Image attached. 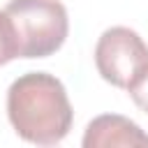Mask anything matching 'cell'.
<instances>
[{
	"instance_id": "8992f818",
	"label": "cell",
	"mask_w": 148,
	"mask_h": 148,
	"mask_svg": "<svg viewBox=\"0 0 148 148\" xmlns=\"http://www.w3.org/2000/svg\"><path fill=\"white\" fill-rule=\"evenodd\" d=\"M130 92V97H132V102L143 111V113H148V69L143 72V76L127 90Z\"/></svg>"
},
{
	"instance_id": "5b68a950",
	"label": "cell",
	"mask_w": 148,
	"mask_h": 148,
	"mask_svg": "<svg viewBox=\"0 0 148 148\" xmlns=\"http://www.w3.org/2000/svg\"><path fill=\"white\" fill-rule=\"evenodd\" d=\"M14 58H18V39L12 18L2 9L0 12V65H7Z\"/></svg>"
},
{
	"instance_id": "277c9868",
	"label": "cell",
	"mask_w": 148,
	"mask_h": 148,
	"mask_svg": "<svg viewBox=\"0 0 148 148\" xmlns=\"http://www.w3.org/2000/svg\"><path fill=\"white\" fill-rule=\"evenodd\" d=\"M83 148H148V134L130 118L104 113L88 123Z\"/></svg>"
},
{
	"instance_id": "6da1fadb",
	"label": "cell",
	"mask_w": 148,
	"mask_h": 148,
	"mask_svg": "<svg viewBox=\"0 0 148 148\" xmlns=\"http://www.w3.org/2000/svg\"><path fill=\"white\" fill-rule=\"evenodd\" d=\"M7 116L14 132L35 146L60 143L74 120L65 86L46 72H28L9 86Z\"/></svg>"
},
{
	"instance_id": "3957f363",
	"label": "cell",
	"mask_w": 148,
	"mask_h": 148,
	"mask_svg": "<svg viewBox=\"0 0 148 148\" xmlns=\"http://www.w3.org/2000/svg\"><path fill=\"white\" fill-rule=\"evenodd\" d=\"M95 65L106 83L130 90L148 69V46L132 28L113 25L97 39Z\"/></svg>"
},
{
	"instance_id": "7a4b0ae2",
	"label": "cell",
	"mask_w": 148,
	"mask_h": 148,
	"mask_svg": "<svg viewBox=\"0 0 148 148\" xmlns=\"http://www.w3.org/2000/svg\"><path fill=\"white\" fill-rule=\"evenodd\" d=\"M18 39V58L53 56L67 39L69 18L60 0H9L5 7Z\"/></svg>"
}]
</instances>
